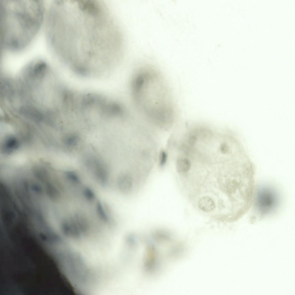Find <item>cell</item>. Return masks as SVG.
<instances>
[{
  "label": "cell",
  "mask_w": 295,
  "mask_h": 295,
  "mask_svg": "<svg viewBox=\"0 0 295 295\" xmlns=\"http://www.w3.org/2000/svg\"><path fill=\"white\" fill-rule=\"evenodd\" d=\"M44 3L39 0H0V46L18 53L30 44L44 20Z\"/></svg>",
  "instance_id": "cell-1"
},
{
  "label": "cell",
  "mask_w": 295,
  "mask_h": 295,
  "mask_svg": "<svg viewBox=\"0 0 295 295\" xmlns=\"http://www.w3.org/2000/svg\"><path fill=\"white\" fill-rule=\"evenodd\" d=\"M131 91L137 107L150 122L162 127L171 124L174 117L172 100L158 73L149 69L137 71L132 80Z\"/></svg>",
  "instance_id": "cell-2"
},
{
  "label": "cell",
  "mask_w": 295,
  "mask_h": 295,
  "mask_svg": "<svg viewBox=\"0 0 295 295\" xmlns=\"http://www.w3.org/2000/svg\"><path fill=\"white\" fill-rule=\"evenodd\" d=\"M133 177L127 175H123L118 179V188L122 192L127 193L130 192L133 187Z\"/></svg>",
  "instance_id": "cell-3"
},
{
  "label": "cell",
  "mask_w": 295,
  "mask_h": 295,
  "mask_svg": "<svg viewBox=\"0 0 295 295\" xmlns=\"http://www.w3.org/2000/svg\"><path fill=\"white\" fill-rule=\"evenodd\" d=\"M197 205L200 209L205 212H210L213 210L215 207L213 201L207 196L201 198L198 202Z\"/></svg>",
  "instance_id": "cell-4"
},
{
  "label": "cell",
  "mask_w": 295,
  "mask_h": 295,
  "mask_svg": "<svg viewBox=\"0 0 295 295\" xmlns=\"http://www.w3.org/2000/svg\"><path fill=\"white\" fill-rule=\"evenodd\" d=\"M191 167V162L188 159L179 158L177 161L176 168L177 171L179 173L187 172L190 170Z\"/></svg>",
  "instance_id": "cell-5"
},
{
  "label": "cell",
  "mask_w": 295,
  "mask_h": 295,
  "mask_svg": "<svg viewBox=\"0 0 295 295\" xmlns=\"http://www.w3.org/2000/svg\"><path fill=\"white\" fill-rule=\"evenodd\" d=\"M96 209L97 215L100 219L105 222H108L109 221V216L100 200L97 201V202Z\"/></svg>",
  "instance_id": "cell-6"
},
{
  "label": "cell",
  "mask_w": 295,
  "mask_h": 295,
  "mask_svg": "<svg viewBox=\"0 0 295 295\" xmlns=\"http://www.w3.org/2000/svg\"><path fill=\"white\" fill-rule=\"evenodd\" d=\"M82 195L85 199L89 201H93L95 198V195L93 191L90 188L85 187L82 191Z\"/></svg>",
  "instance_id": "cell-7"
},
{
  "label": "cell",
  "mask_w": 295,
  "mask_h": 295,
  "mask_svg": "<svg viewBox=\"0 0 295 295\" xmlns=\"http://www.w3.org/2000/svg\"><path fill=\"white\" fill-rule=\"evenodd\" d=\"M159 157V165L160 167H163L166 162L167 157V154L165 152L162 150L160 152Z\"/></svg>",
  "instance_id": "cell-8"
},
{
  "label": "cell",
  "mask_w": 295,
  "mask_h": 295,
  "mask_svg": "<svg viewBox=\"0 0 295 295\" xmlns=\"http://www.w3.org/2000/svg\"><path fill=\"white\" fill-rule=\"evenodd\" d=\"M197 140L196 137L193 135H189L186 139V141L188 144L191 146L194 145Z\"/></svg>",
  "instance_id": "cell-9"
},
{
  "label": "cell",
  "mask_w": 295,
  "mask_h": 295,
  "mask_svg": "<svg viewBox=\"0 0 295 295\" xmlns=\"http://www.w3.org/2000/svg\"><path fill=\"white\" fill-rule=\"evenodd\" d=\"M220 150L223 154H226L229 153L230 149L229 146L226 143H223L220 145Z\"/></svg>",
  "instance_id": "cell-10"
}]
</instances>
